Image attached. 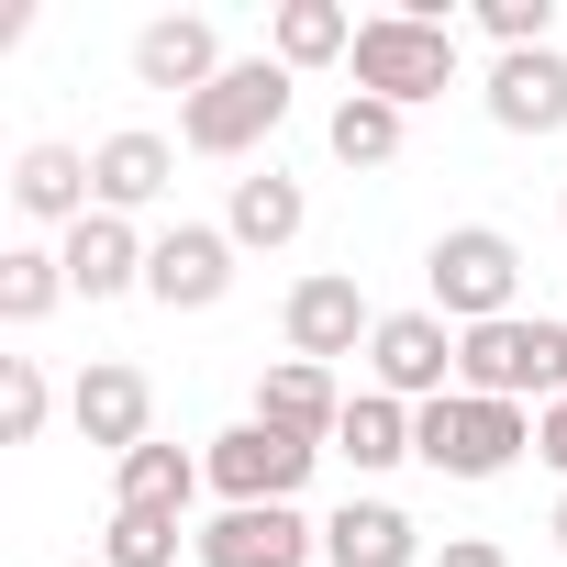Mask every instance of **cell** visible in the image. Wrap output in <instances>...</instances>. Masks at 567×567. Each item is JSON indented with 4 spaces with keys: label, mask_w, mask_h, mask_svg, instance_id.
Instances as JSON below:
<instances>
[{
    "label": "cell",
    "mask_w": 567,
    "mask_h": 567,
    "mask_svg": "<svg viewBox=\"0 0 567 567\" xmlns=\"http://www.w3.org/2000/svg\"><path fill=\"white\" fill-rule=\"evenodd\" d=\"M346 68H357V90H368V101L423 112V101H445V90H456V23H445V12H368Z\"/></svg>",
    "instance_id": "1"
},
{
    "label": "cell",
    "mask_w": 567,
    "mask_h": 567,
    "mask_svg": "<svg viewBox=\"0 0 567 567\" xmlns=\"http://www.w3.org/2000/svg\"><path fill=\"white\" fill-rule=\"evenodd\" d=\"M456 390H478V401H523V412L567 401V323H545V312H501V323L456 334Z\"/></svg>",
    "instance_id": "2"
},
{
    "label": "cell",
    "mask_w": 567,
    "mask_h": 567,
    "mask_svg": "<svg viewBox=\"0 0 567 567\" xmlns=\"http://www.w3.org/2000/svg\"><path fill=\"white\" fill-rule=\"evenodd\" d=\"M423 290H434V312H445L456 334H478V323L523 312V245H512L501 223H445V234L423 245Z\"/></svg>",
    "instance_id": "3"
},
{
    "label": "cell",
    "mask_w": 567,
    "mask_h": 567,
    "mask_svg": "<svg viewBox=\"0 0 567 567\" xmlns=\"http://www.w3.org/2000/svg\"><path fill=\"white\" fill-rule=\"evenodd\" d=\"M523 445H534V412H523V401L445 390V401H423V412H412V456H423L434 478H501Z\"/></svg>",
    "instance_id": "4"
},
{
    "label": "cell",
    "mask_w": 567,
    "mask_h": 567,
    "mask_svg": "<svg viewBox=\"0 0 567 567\" xmlns=\"http://www.w3.org/2000/svg\"><path fill=\"white\" fill-rule=\"evenodd\" d=\"M278 123H290V68L278 56H234L200 101H178V145L189 156H256Z\"/></svg>",
    "instance_id": "5"
},
{
    "label": "cell",
    "mask_w": 567,
    "mask_h": 567,
    "mask_svg": "<svg viewBox=\"0 0 567 567\" xmlns=\"http://www.w3.org/2000/svg\"><path fill=\"white\" fill-rule=\"evenodd\" d=\"M312 456L323 445H301V434H278V423H234V434H212L200 445V478L223 489V512H267V501H301V478H312Z\"/></svg>",
    "instance_id": "6"
},
{
    "label": "cell",
    "mask_w": 567,
    "mask_h": 567,
    "mask_svg": "<svg viewBox=\"0 0 567 567\" xmlns=\"http://www.w3.org/2000/svg\"><path fill=\"white\" fill-rule=\"evenodd\" d=\"M368 390H390V401H445L456 390V323L423 301V312H379V334H368Z\"/></svg>",
    "instance_id": "7"
},
{
    "label": "cell",
    "mask_w": 567,
    "mask_h": 567,
    "mask_svg": "<svg viewBox=\"0 0 567 567\" xmlns=\"http://www.w3.org/2000/svg\"><path fill=\"white\" fill-rule=\"evenodd\" d=\"M68 423L123 467L134 445H156V379H145V368H123V357H90V368L68 379Z\"/></svg>",
    "instance_id": "8"
},
{
    "label": "cell",
    "mask_w": 567,
    "mask_h": 567,
    "mask_svg": "<svg viewBox=\"0 0 567 567\" xmlns=\"http://www.w3.org/2000/svg\"><path fill=\"white\" fill-rule=\"evenodd\" d=\"M189 556H200V567H323V523H312L301 501H267V512H212Z\"/></svg>",
    "instance_id": "9"
},
{
    "label": "cell",
    "mask_w": 567,
    "mask_h": 567,
    "mask_svg": "<svg viewBox=\"0 0 567 567\" xmlns=\"http://www.w3.org/2000/svg\"><path fill=\"white\" fill-rule=\"evenodd\" d=\"M145 301H156V312H212V301H234V234H223V223H167L156 256H145Z\"/></svg>",
    "instance_id": "10"
},
{
    "label": "cell",
    "mask_w": 567,
    "mask_h": 567,
    "mask_svg": "<svg viewBox=\"0 0 567 567\" xmlns=\"http://www.w3.org/2000/svg\"><path fill=\"white\" fill-rule=\"evenodd\" d=\"M278 334H290V357H312V368H334V357H357L368 334H379V312H368V290L346 267H312L290 301H278Z\"/></svg>",
    "instance_id": "11"
},
{
    "label": "cell",
    "mask_w": 567,
    "mask_h": 567,
    "mask_svg": "<svg viewBox=\"0 0 567 567\" xmlns=\"http://www.w3.org/2000/svg\"><path fill=\"white\" fill-rule=\"evenodd\" d=\"M223 68H234V56H223L212 12H156V23L134 34V79H145V90H178V101H200Z\"/></svg>",
    "instance_id": "12"
},
{
    "label": "cell",
    "mask_w": 567,
    "mask_h": 567,
    "mask_svg": "<svg viewBox=\"0 0 567 567\" xmlns=\"http://www.w3.org/2000/svg\"><path fill=\"white\" fill-rule=\"evenodd\" d=\"M90 189H101V212L134 223V212H156V200L178 189V145L145 134V123H134V134H101V145H90Z\"/></svg>",
    "instance_id": "13"
},
{
    "label": "cell",
    "mask_w": 567,
    "mask_h": 567,
    "mask_svg": "<svg viewBox=\"0 0 567 567\" xmlns=\"http://www.w3.org/2000/svg\"><path fill=\"white\" fill-rule=\"evenodd\" d=\"M346 401H357V390H334V368H312V357H278V368H256V423L301 434V445H334Z\"/></svg>",
    "instance_id": "14"
},
{
    "label": "cell",
    "mask_w": 567,
    "mask_h": 567,
    "mask_svg": "<svg viewBox=\"0 0 567 567\" xmlns=\"http://www.w3.org/2000/svg\"><path fill=\"white\" fill-rule=\"evenodd\" d=\"M12 212H23V223H56V234H79V223L101 212V189H90V156H79V145H23V156H12Z\"/></svg>",
    "instance_id": "15"
},
{
    "label": "cell",
    "mask_w": 567,
    "mask_h": 567,
    "mask_svg": "<svg viewBox=\"0 0 567 567\" xmlns=\"http://www.w3.org/2000/svg\"><path fill=\"white\" fill-rule=\"evenodd\" d=\"M478 101H489V123H501V134H567V56H556V45L501 56Z\"/></svg>",
    "instance_id": "16"
},
{
    "label": "cell",
    "mask_w": 567,
    "mask_h": 567,
    "mask_svg": "<svg viewBox=\"0 0 567 567\" xmlns=\"http://www.w3.org/2000/svg\"><path fill=\"white\" fill-rule=\"evenodd\" d=\"M323 567H434V556L401 501H346V512H323Z\"/></svg>",
    "instance_id": "17"
},
{
    "label": "cell",
    "mask_w": 567,
    "mask_h": 567,
    "mask_svg": "<svg viewBox=\"0 0 567 567\" xmlns=\"http://www.w3.org/2000/svg\"><path fill=\"white\" fill-rule=\"evenodd\" d=\"M56 256H68V290H79V301H123V290H145V256H156V245H145L123 212H90Z\"/></svg>",
    "instance_id": "18"
},
{
    "label": "cell",
    "mask_w": 567,
    "mask_h": 567,
    "mask_svg": "<svg viewBox=\"0 0 567 567\" xmlns=\"http://www.w3.org/2000/svg\"><path fill=\"white\" fill-rule=\"evenodd\" d=\"M312 223V189L290 178V167H256V178H234V200H223V234H234V256H278Z\"/></svg>",
    "instance_id": "19"
},
{
    "label": "cell",
    "mask_w": 567,
    "mask_h": 567,
    "mask_svg": "<svg viewBox=\"0 0 567 567\" xmlns=\"http://www.w3.org/2000/svg\"><path fill=\"white\" fill-rule=\"evenodd\" d=\"M267 56L278 68H334V56H357V12H346V0H278V12H267Z\"/></svg>",
    "instance_id": "20"
},
{
    "label": "cell",
    "mask_w": 567,
    "mask_h": 567,
    "mask_svg": "<svg viewBox=\"0 0 567 567\" xmlns=\"http://www.w3.org/2000/svg\"><path fill=\"white\" fill-rule=\"evenodd\" d=\"M334 456H346L357 478L401 467V456H412V401H390V390H357V401H346V423H334Z\"/></svg>",
    "instance_id": "21"
},
{
    "label": "cell",
    "mask_w": 567,
    "mask_h": 567,
    "mask_svg": "<svg viewBox=\"0 0 567 567\" xmlns=\"http://www.w3.org/2000/svg\"><path fill=\"white\" fill-rule=\"evenodd\" d=\"M112 489H123V512H189L212 478H200V456H189V445H134V456L112 467Z\"/></svg>",
    "instance_id": "22"
},
{
    "label": "cell",
    "mask_w": 567,
    "mask_h": 567,
    "mask_svg": "<svg viewBox=\"0 0 567 567\" xmlns=\"http://www.w3.org/2000/svg\"><path fill=\"white\" fill-rule=\"evenodd\" d=\"M401 134H412V112H390V101H368V90H346L334 123H323V145H334L346 167H401Z\"/></svg>",
    "instance_id": "23"
},
{
    "label": "cell",
    "mask_w": 567,
    "mask_h": 567,
    "mask_svg": "<svg viewBox=\"0 0 567 567\" xmlns=\"http://www.w3.org/2000/svg\"><path fill=\"white\" fill-rule=\"evenodd\" d=\"M56 301H68V256L56 245H12V256H0V323H12V334L45 323Z\"/></svg>",
    "instance_id": "24"
},
{
    "label": "cell",
    "mask_w": 567,
    "mask_h": 567,
    "mask_svg": "<svg viewBox=\"0 0 567 567\" xmlns=\"http://www.w3.org/2000/svg\"><path fill=\"white\" fill-rule=\"evenodd\" d=\"M178 545H200V534H189V512H123V501H112L101 567H178Z\"/></svg>",
    "instance_id": "25"
},
{
    "label": "cell",
    "mask_w": 567,
    "mask_h": 567,
    "mask_svg": "<svg viewBox=\"0 0 567 567\" xmlns=\"http://www.w3.org/2000/svg\"><path fill=\"white\" fill-rule=\"evenodd\" d=\"M45 412H56L45 368H34V357H0V445H34V434H45Z\"/></svg>",
    "instance_id": "26"
},
{
    "label": "cell",
    "mask_w": 567,
    "mask_h": 567,
    "mask_svg": "<svg viewBox=\"0 0 567 567\" xmlns=\"http://www.w3.org/2000/svg\"><path fill=\"white\" fill-rule=\"evenodd\" d=\"M478 34L501 56H534V45H556V0H478Z\"/></svg>",
    "instance_id": "27"
},
{
    "label": "cell",
    "mask_w": 567,
    "mask_h": 567,
    "mask_svg": "<svg viewBox=\"0 0 567 567\" xmlns=\"http://www.w3.org/2000/svg\"><path fill=\"white\" fill-rule=\"evenodd\" d=\"M434 567H512V556H501L489 534H445V545H434Z\"/></svg>",
    "instance_id": "28"
},
{
    "label": "cell",
    "mask_w": 567,
    "mask_h": 567,
    "mask_svg": "<svg viewBox=\"0 0 567 567\" xmlns=\"http://www.w3.org/2000/svg\"><path fill=\"white\" fill-rule=\"evenodd\" d=\"M534 456L567 478V401H545V412H534Z\"/></svg>",
    "instance_id": "29"
},
{
    "label": "cell",
    "mask_w": 567,
    "mask_h": 567,
    "mask_svg": "<svg viewBox=\"0 0 567 567\" xmlns=\"http://www.w3.org/2000/svg\"><path fill=\"white\" fill-rule=\"evenodd\" d=\"M545 534H556V545H567V489H556V523H545Z\"/></svg>",
    "instance_id": "30"
},
{
    "label": "cell",
    "mask_w": 567,
    "mask_h": 567,
    "mask_svg": "<svg viewBox=\"0 0 567 567\" xmlns=\"http://www.w3.org/2000/svg\"><path fill=\"white\" fill-rule=\"evenodd\" d=\"M79 567H101V556H79Z\"/></svg>",
    "instance_id": "31"
},
{
    "label": "cell",
    "mask_w": 567,
    "mask_h": 567,
    "mask_svg": "<svg viewBox=\"0 0 567 567\" xmlns=\"http://www.w3.org/2000/svg\"><path fill=\"white\" fill-rule=\"evenodd\" d=\"M556 212H567V200H556Z\"/></svg>",
    "instance_id": "32"
}]
</instances>
